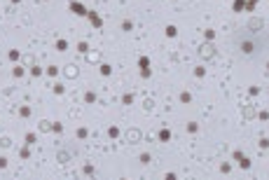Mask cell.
Returning <instances> with one entry per match:
<instances>
[{"label":"cell","mask_w":269,"mask_h":180,"mask_svg":"<svg viewBox=\"0 0 269 180\" xmlns=\"http://www.w3.org/2000/svg\"><path fill=\"white\" fill-rule=\"evenodd\" d=\"M199 56L206 58V61H208V58H213V56H215V49H213V45H211V42L201 45V47H199Z\"/></svg>","instance_id":"1"},{"label":"cell","mask_w":269,"mask_h":180,"mask_svg":"<svg viewBox=\"0 0 269 180\" xmlns=\"http://www.w3.org/2000/svg\"><path fill=\"white\" fill-rule=\"evenodd\" d=\"M87 19L91 21V26H94V28H101V26H103V19H101V16H98V12H94V10H89V12H87Z\"/></svg>","instance_id":"2"},{"label":"cell","mask_w":269,"mask_h":180,"mask_svg":"<svg viewBox=\"0 0 269 180\" xmlns=\"http://www.w3.org/2000/svg\"><path fill=\"white\" fill-rule=\"evenodd\" d=\"M70 12H75V14H80V16H87V7L82 5V2H77V0H73V2H70Z\"/></svg>","instance_id":"3"},{"label":"cell","mask_w":269,"mask_h":180,"mask_svg":"<svg viewBox=\"0 0 269 180\" xmlns=\"http://www.w3.org/2000/svg\"><path fill=\"white\" fill-rule=\"evenodd\" d=\"M136 140H141V131H138V129H131V131H129V143H136Z\"/></svg>","instance_id":"4"},{"label":"cell","mask_w":269,"mask_h":180,"mask_svg":"<svg viewBox=\"0 0 269 180\" xmlns=\"http://www.w3.org/2000/svg\"><path fill=\"white\" fill-rule=\"evenodd\" d=\"M246 2H248V0H234L232 10H234V12H241V10H246Z\"/></svg>","instance_id":"5"},{"label":"cell","mask_w":269,"mask_h":180,"mask_svg":"<svg viewBox=\"0 0 269 180\" xmlns=\"http://www.w3.org/2000/svg\"><path fill=\"white\" fill-rule=\"evenodd\" d=\"M157 138H159V140H164V143H166V140H169V138H171V131H169V129H162V131L157 133Z\"/></svg>","instance_id":"6"},{"label":"cell","mask_w":269,"mask_h":180,"mask_svg":"<svg viewBox=\"0 0 269 180\" xmlns=\"http://www.w3.org/2000/svg\"><path fill=\"white\" fill-rule=\"evenodd\" d=\"M66 77H77V68H75V66H68V68H66Z\"/></svg>","instance_id":"7"},{"label":"cell","mask_w":269,"mask_h":180,"mask_svg":"<svg viewBox=\"0 0 269 180\" xmlns=\"http://www.w3.org/2000/svg\"><path fill=\"white\" fill-rule=\"evenodd\" d=\"M164 33H166V37H176V35H178V28H176V26H166V31H164Z\"/></svg>","instance_id":"8"},{"label":"cell","mask_w":269,"mask_h":180,"mask_svg":"<svg viewBox=\"0 0 269 180\" xmlns=\"http://www.w3.org/2000/svg\"><path fill=\"white\" fill-rule=\"evenodd\" d=\"M12 75H14V77H24V75H26V70H24L21 66H14V70H12Z\"/></svg>","instance_id":"9"},{"label":"cell","mask_w":269,"mask_h":180,"mask_svg":"<svg viewBox=\"0 0 269 180\" xmlns=\"http://www.w3.org/2000/svg\"><path fill=\"white\" fill-rule=\"evenodd\" d=\"M7 58H10V61H19V58H21V54L16 52V49H10V54H7Z\"/></svg>","instance_id":"10"},{"label":"cell","mask_w":269,"mask_h":180,"mask_svg":"<svg viewBox=\"0 0 269 180\" xmlns=\"http://www.w3.org/2000/svg\"><path fill=\"white\" fill-rule=\"evenodd\" d=\"M31 75H33V77H40V75H42V68L33 63V66H31Z\"/></svg>","instance_id":"11"},{"label":"cell","mask_w":269,"mask_h":180,"mask_svg":"<svg viewBox=\"0 0 269 180\" xmlns=\"http://www.w3.org/2000/svg\"><path fill=\"white\" fill-rule=\"evenodd\" d=\"M138 66H141V70L148 68V66H150V58H148V56H141V58H138Z\"/></svg>","instance_id":"12"},{"label":"cell","mask_w":269,"mask_h":180,"mask_svg":"<svg viewBox=\"0 0 269 180\" xmlns=\"http://www.w3.org/2000/svg\"><path fill=\"white\" fill-rule=\"evenodd\" d=\"M40 131H52V122L42 119V122H40Z\"/></svg>","instance_id":"13"},{"label":"cell","mask_w":269,"mask_h":180,"mask_svg":"<svg viewBox=\"0 0 269 180\" xmlns=\"http://www.w3.org/2000/svg\"><path fill=\"white\" fill-rule=\"evenodd\" d=\"M19 115H21V117H31V108H28V105H21V108H19Z\"/></svg>","instance_id":"14"},{"label":"cell","mask_w":269,"mask_h":180,"mask_svg":"<svg viewBox=\"0 0 269 180\" xmlns=\"http://www.w3.org/2000/svg\"><path fill=\"white\" fill-rule=\"evenodd\" d=\"M0 148H2V150L12 148V140H10V138H0Z\"/></svg>","instance_id":"15"},{"label":"cell","mask_w":269,"mask_h":180,"mask_svg":"<svg viewBox=\"0 0 269 180\" xmlns=\"http://www.w3.org/2000/svg\"><path fill=\"white\" fill-rule=\"evenodd\" d=\"M239 164H241V169H250V159H246V157H241V159H239Z\"/></svg>","instance_id":"16"},{"label":"cell","mask_w":269,"mask_h":180,"mask_svg":"<svg viewBox=\"0 0 269 180\" xmlns=\"http://www.w3.org/2000/svg\"><path fill=\"white\" fill-rule=\"evenodd\" d=\"M87 61H89V63H96V61H98V54H94V52H87Z\"/></svg>","instance_id":"17"},{"label":"cell","mask_w":269,"mask_h":180,"mask_svg":"<svg viewBox=\"0 0 269 180\" xmlns=\"http://www.w3.org/2000/svg\"><path fill=\"white\" fill-rule=\"evenodd\" d=\"M56 49H59V52H66V49H68V42H66V40H59V42H56Z\"/></svg>","instance_id":"18"},{"label":"cell","mask_w":269,"mask_h":180,"mask_svg":"<svg viewBox=\"0 0 269 180\" xmlns=\"http://www.w3.org/2000/svg\"><path fill=\"white\" fill-rule=\"evenodd\" d=\"M85 101H87V103H94V101H96V94H94V91H87V94H85Z\"/></svg>","instance_id":"19"},{"label":"cell","mask_w":269,"mask_h":180,"mask_svg":"<svg viewBox=\"0 0 269 180\" xmlns=\"http://www.w3.org/2000/svg\"><path fill=\"white\" fill-rule=\"evenodd\" d=\"M108 136H110V138H117V136H119V129H117V126H110V129H108Z\"/></svg>","instance_id":"20"},{"label":"cell","mask_w":269,"mask_h":180,"mask_svg":"<svg viewBox=\"0 0 269 180\" xmlns=\"http://www.w3.org/2000/svg\"><path fill=\"white\" fill-rule=\"evenodd\" d=\"M19 157H21V159H28V157H31V150H28V148H21V150H19Z\"/></svg>","instance_id":"21"},{"label":"cell","mask_w":269,"mask_h":180,"mask_svg":"<svg viewBox=\"0 0 269 180\" xmlns=\"http://www.w3.org/2000/svg\"><path fill=\"white\" fill-rule=\"evenodd\" d=\"M243 117H248V119L255 117V110H253V108H243Z\"/></svg>","instance_id":"22"},{"label":"cell","mask_w":269,"mask_h":180,"mask_svg":"<svg viewBox=\"0 0 269 180\" xmlns=\"http://www.w3.org/2000/svg\"><path fill=\"white\" fill-rule=\"evenodd\" d=\"M77 52L87 54V52H89V45H87V42H80V45H77Z\"/></svg>","instance_id":"23"},{"label":"cell","mask_w":269,"mask_h":180,"mask_svg":"<svg viewBox=\"0 0 269 180\" xmlns=\"http://www.w3.org/2000/svg\"><path fill=\"white\" fill-rule=\"evenodd\" d=\"M110 73H112V68H110L108 63H103V66H101V75H110Z\"/></svg>","instance_id":"24"},{"label":"cell","mask_w":269,"mask_h":180,"mask_svg":"<svg viewBox=\"0 0 269 180\" xmlns=\"http://www.w3.org/2000/svg\"><path fill=\"white\" fill-rule=\"evenodd\" d=\"M52 131H54V133H61V131H63V124L54 122V124H52Z\"/></svg>","instance_id":"25"},{"label":"cell","mask_w":269,"mask_h":180,"mask_svg":"<svg viewBox=\"0 0 269 180\" xmlns=\"http://www.w3.org/2000/svg\"><path fill=\"white\" fill-rule=\"evenodd\" d=\"M87 136H89V129H85V126L77 129V138H87Z\"/></svg>","instance_id":"26"},{"label":"cell","mask_w":269,"mask_h":180,"mask_svg":"<svg viewBox=\"0 0 269 180\" xmlns=\"http://www.w3.org/2000/svg\"><path fill=\"white\" fill-rule=\"evenodd\" d=\"M47 75H52V77H56V75H59V68H56V66H49V68H47Z\"/></svg>","instance_id":"27"},{"label":"cell","mask_w":269,"mask_h":180,"mask_svg":"<svg viewBox=\"0 0 269 180\" xmlns=\"http://www.w3.org/2000/svg\"><path fill=\"white\" fill-rule=\"evenodd\" d=\"M194 75H197V77H204V75H206V68H204V66H199V68H194Z\"/></svg>","instance_id":"28"},{"label":"cell","mask_w":269,"mask_h":180,"mask_svg":"<svg viewBox=\"0 0 269 180\" xmlns=\"http://www.w3.org/2000/svg\"><path fill=\"white\" fill-rule=\"evenodd\" d=\"M180 101H183V103H190V101H192V96L187 94V91H183V94H180Z\"/></svg>","instance_id":"29"},{"label":"cell","mask_w":269,"mask_h":180,"mask_svg":"<svg viewBox=\"0 0 269 180\" xmlns=\"http://www.w3.org/2000/svg\"><path fill=\"white\" fill-rule=\"evenodd\" d=\"M204 37H206V40H208V42H211L213 37H215V31H211V28H208V31L204 33Z\"/></svg>","instance_id":"30"},{"label":"cell","mask_w":269,"mask_h":180,"mask_svg":"<svg viewBox=\"0 0 269 180\" xmlns=\"http://www.w3.org/2000/svg\"><path fill=\"white\" fill-rule=\"evenodd\" d=\"M150 159H152V157H150L148 152H145V154H141V164H150Z\"/></svg>","instance_id":"31"},{"label":"cell","mask_w":269,"mask_h":180,"mask_svg":"<svg viewBox=\"0 0 269 180\" xmlns=\"http://www.w3.org/2000/svg\"><path fill=\"white\" fill-rule=\"evenodd\" d=\"M56 159H59V161H68V152H59Z\"/></svg>","instance_id":"32"},{"label":"cell","mask_w":269,"mask_h":180,"mask_svg":"<svg viewBox=\"0 0 269 180\" xmlns=\"http://www.w3.org/2000/svg\"><path fill=\"white\" fill-rule=\"evenodd\" d=\"M197 129H199V124H197V122H190V124H187V131H192V133H194Z\"/></svg>","instance_id":"33"},{"label":"cell","mask_w":269,"mask_h":180,"mask_svg":"<svg viewBox=\"0 0 269 180\" xmlns=\"http://www.w3.org/2000/svg\"><path fill=\"white\" fill-rule=\"evenodd\" d=\"M54 94H59V96L63 94V84H54Z\"/></svg>","instance_id":"34"},{"label":"cell","mask_w":269,"mask_h":180,"mask_svg":"<svg viewBox=\"0 0 269 180\" xmlns=\"http://www.w3.org/2000/svg\"><path fill=\"white\" fill-rule=\"evenodd\" d=\"M241 49H243V52H253V45H250V42H243Z\"/></svg>","instance_id":"35"},{"label":"cell","mask_w":269,"mask_h":180,"mask_svg":"<svg viewBox=\"0 0 269 180\" xmlns=\"http://www.w3.org/2000/svg\"><path fill=\"white\" fill-rule=\"evenodd\" d=\"M122 101L127 103V105H131V103H133V96H131V94H127V96H124V98H122Z\"/></svg>","instance_id":"36"},{"label":"cell","mask_w":269,"mask_h":180,"mask_svg":"<svg viewBox=\"0 0 269 180\" xmlns=\"http://www.w3.org/2000/svg\"><path fill=\"white\" fill-rule=\"evenodd\" d=\"M150 75H152V73H150V68H143V70H141V77H145V79H148Z\"/></svg>","instance_id":"37"},{"label":"cell","mask_w":269,"mask_h":180,"mask_svg":"<svg viewBox=\"0 0 269 180\" xmlns=\"http://www.w3.org/2000/svg\"><path fill=\"white\" fill-rule=\"evenodd\" d=\"M26 143H28V145L35 143V133H28V136H26Z\"/></svg>","instance_id":"38"},{"label":"cell","mask_w":269,"mask_h":180,"mask_svg":"<svg viewBox=\"0 0 269 180\" xmlns=\"http://www.w3.org/2000/svg\"><path fill=\"white\" fill-rule=\"evenodd\" d=\"M122 28H124V31H131L133 24H131V21H124V24H122Z\"/></svg>","instance_id":"39"},{"label":"cell","mask_w":269,"mask_h":180,"mask_svg":"<svg viewBox=\"0 0 269 180\" xmlns=\"http://www.w3.org/2000/svg\"><path fill=\"white\" fill-rule=\"evenodd\" d=\"M260 148H262V150L269 148V140H267V138H262V140H260Z\"/></svg>","instance_id":"40"},{"label":"cell","mask_w":269,"mask_h":180,"mask_svg":"<svg viewBox=\"0 0 269 180\" xmlns=\"http://www.w3.org/2000/svg\"><path fill=\"white\" fill-rule=\"evenodd\" d=\"M220 171H222V173H229V171H232V166H229V164H222Z\"/></svg>","instance_id":"41"},{"label":"cell","mask_w":269,"mask_h":180,"mask_svg":"<svg viewBox=\"0 0 269 180\" xmlns=\"http://www.w3.org/2000/svg\"><path fill=\"white\" fill-rule=\"evenodd\" d=\"M0 169H7V159L5 157H0Z\"/></svg>","instance_id":"42"},{"label":"cell","mask_w":269,"mask_h":180,"mask_svg":"<svg viewBox=\"0 0 269 180\" xmlns=\"http://www.w3.org/2000/svg\"><path fill=\"white\" fill-rule=\"evenodd\" d=\"M12 2H14V5H16V2H21V0H12Z\"/></svg>","instance_id":"43"}]
</instances>
